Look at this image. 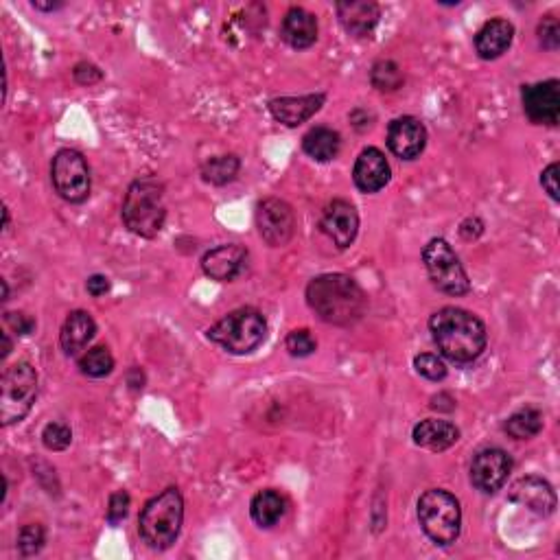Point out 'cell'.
I'll list each match as a JSON object with an SVG mask.
<instances>
[{"label":"cell","instance_id":"1","mask_svg":"<svg viewBox=\"0 0 560 560\" xmlns=\"http://www.w3.org/2000/svg\"><path fill=\"white\" fill-rule=\"evenodd\" d=\"M429 331L442 357L453 364H471L488 344L484 322L475 313L458 307H445L431 315Z\"/></svg>","mask_w":560,"mask_h":560},{"label":"cell","instance_id":"2","mask_svg":"<svg viewBox=\"0 0 560 560\" xmlns=\"http://www.w3.org/2000/svg\"><path fill=\"white\" fill-rule=\"evenodd\" d=\"M307 302L326 324L350 326L368 309L366 291L346 274H322L307 285Z\"/></svg>","mask_w":560,"mask_h":560},{"label":"cell","instance_id":"3","mask_svg":"<svg viewBox=\"0 0 560 560\" xmlns=\"http://www.w3.org/2000/svg\"><path fill=\"white\" fill-rule=\"evenodd\" d=\"M121 219L125 228L136 237L154 239L160 235L167 219L165 186L156 178H138L125 193Z\"/></svg>","mask_w":560,"mask_h":560},{"label":"cell","instance_id":"4","mask_svg":"<svg viewBox=\"0 0 560 560\" xmlns=\"http://www.w3.org/2000/svg\"><path fill=\"white\" fill-rule=\"evenodd\" d=\"M184 521V499L180 488H167L151 497L138 517V532L151 550H169L178 541Z\"/></svg>","mask_w":560,"mask_h":560},{"label":"cell","instance_id":"5","mask_svg":"<svg viewBox=\"0 0 560 560\" xmlns=\"http://www.w3.org/2000/svg\"><path fill=\"white\" fill-rule=\"evenodd\" d=\"M267 337V322L261 311L241 307L230 311L208 329V340L215 342L230 355H250Z\"/></svg>","mask_w":560,"mask_h":560},{"label":"cell","instance_id":"6","mask_svg":"<svg viewBox=\"0 0 560 560\" xmlns=\"http://www.w3.org/2000/svg\"><path fill=\"white\" fill-rule=\"evenodd\" d=\"M418 523L431 541L447 547L458 541L462 530V508L455 495L431 488L418 499Z\"/></svg>","mask_w":560,"mask_h":560},{"label":"cell","instance_id":"7","mask_svg":"<svg viewBox=\"0 0 560 560\" xmlns=\"http://www.w3.org/2000/svg\"><path fill=\"white\" fill-rule=\"evenodd\" d=\"M38 399V372L29 361H16L0 379V420L3 427L22 423Z\"/></svg>","mask_w":560,"mask_h":560},{"label":"cell","instance_id":"8","mask_svg":"<svg viewBox=\"0 0 560 560\" xmlns=\"http://www.w3.org/2000/svg\"><path fill=\"white\" fill-rule=\"evenodd\" d=\"M423 263L438 291L447 296H464L471 291V280L466 276L458 254L445 239H431L423 248Z\"/></svg>","mask_w":560,"mask_h":560},{"label":"cell","instance_id":"9","mask_svg":"<svg viewBox=\"0 0 560 560\" xmlns=\"http://www.w3.org/2000/svg\"><path fill=\"white\" fill-rule=\"evenodd\" d=\"M51 180L57 195L68 204H81L88 200L92 189L90 167L77 149H60L51 162Z\"/></svg>","mask_w":560,"mask_h":560},{"label":"cell","instance_id":"10","mask_svg":"<svg viewBox=\"0 0 560 560\" xmlns=\"http://www.w3.org/2000/svg\"><path fill=\"white\" fill-rule=\"evenodd\" d=\"M256 228H259L261 239L272 245V248H283L296 232V215L285 200L278 197H267L256 206Z\"/></svg>","mask_w":560,"mask_h":560},{"label":"cell","instance_id":"11","mask_svg":"<svg viewBox=\"0 0 560 560\" xmlns=\"http://www.w3.org/2000/svg\"><path fill=\"white\" fill-rule=\"evenodd\" d=\"M523 112L536 125L554 127L560 119V84L556 79L541 81V84L523 86L521 90Z\"/></svg>","mask_w":560,"mask_h":560},{"label":"cell","instance_id":"12","mask_svg":"<svg viewBox=\"0 0 560 560\" xmlns=\"http://www.w3.org/2000/svg\"><path fill=\"white\" fill-rule=\"evenodd\" d=\"M512 471V458L497 447L480 451L471 464V484L486 495H493L506 484Z\"/></svg>","mask_w":560,"mask_h":560},{"label":"cell","instance_id":"13","mask_svg":"<svg viewBox=\"0 0 560 560\" xmlns=\"http://www.w3.org/2000/svg\"><path fill=\"white\" fill-rule=\"evenodd\" d=\"M320 230L337 248L346 250L355 243L359 232V213L348 200H333L322 210Z\"/></svg>","mask_w":560,"mask_h":560},{"label":"cell","instance_id":"14","mask_svg":"<svg viewBox=\"0 0 560 560\" xmlns=\"http://www.w3.org/2000/svg\"><path fill=\"white\" fill-rule=\"evenodd\" d=\"M388 147L396 158L416 160L427 147V130L414 116H399L388 125Z\"/></svg>","mask_w":560,"mask_h":560},{"label":"cell","instance_id":"15","mask_svg":"<svg viewBox=\"0 0 560 560\" xmlns=\"http://www.w3.org/2000/svg\"><path fill=\"white\" fill-rule=\"evenodd\" d=\"M508 497L515 501V504L532 510L534 515L550 517L556 510V493L550 482L541 480V477H521L515 484L510 486Z\"/></svg>","mask_w":560,"mask_h":560},{"label":"cell","instance_id":"16","mask_svg":"<svg viewBox=\"0 0 560 560\" xmlns=\"http://www.w3.org/2000/svg\"><path fill=\"white\" fill-rule=\"evenodd\" d=\"M392 169L388 158L377 147H368L359 154L353 167V180L361 193H379L390 184Z\"/></svg>","mask_w":560,"mask_h":560},{"label":"cell","instance_id":"17","mask_svg":"<svg viewBox=\"0 0 560 560\" xmlns=\"http://www.w3.org/2000/svg\"><path fill=\"white\" fill-rule=\"evenodd\" d=\"M245 261H248V250L243 245L226 243L204 254L202 270L208 278L219 280V283H230L245 270Z\"/></svg>","mask_w":560,"mask_h":560},{"label":"cell","instance_id":"18","mask_svg":"<svg viewBox=\"0 0 560 560\" xmlns=\"http://www.w3.org/2000/svg\"><path fill=\"white\" fill-rule=\"evenodd\" d=\"M337 18L348 35L368 38L379 25L381 9L372 0H350V3H337Z\"/></svg>","mask_w":560,"mask_h":560},{"label":"cell","instance_id":"19","mask_svg":"<svg viewBox=\"0 0 560 560\" xmlns=\"http://www.w3.org/2000/svg\"><path fill=\"white\" fill-rule=\"evenodd\" d=\"M326 95H305V97H278L270 101V112L278 123L287 127H298L307 123L315 112L322 110Z\"/></svg>","mask_w":560,"mask_h":560},{"label":"cell","instance_id":"20","mask_svg":"<svg viewBox=\"0 0 560 560\" xmlns=\"http://www.w3.org/2000/svg\"><path fill=\"white\" fill-rule=\"evenodd\" d=\"M512 40H515V27H512V22L504 18L488 20L486 25L475 33V53L486 62L497 60V57H501L510 49Z\"/></svg>","mask_w":560,"mask_h":560},{"label":"cell","instance_id":"21","mask_svg":"<svg viewBox=\"0 0 560 560\" xmlns=\"http://www.w3.org/2000/svg\"><path fill=\"white\" fill-rule=\"evenodd\" d=\"M280 38H283L291 49H309V46H313L315 40H318V18L307 9L291 7L283 18V25H280Z\"/></svg>","mask_w":560,"mask_h":560},{"label":"cell","instance_id":"22","mask_svg":"<svg viewBox=\"0 0 560 560\" xmlns=\"http://www.w3.org/2000/svg\"><path fill=\"white\" fill-rule=\"evenodd\" d=\"M97 335V322L92 320V315L88 311H73L68 313V318L62 326L60 333V344L66 357H79L81 350H84L92 337Z\"/></svg>","mask_w":560,"mask_h":560},{"label":"cell","instance_id":"23","mask_svg":"<svg viewBox=\"0 0 560 560\" xmlns=\"http://www.w3.org/2000/svg\"><path fill=\"white\" fill-rule=\"evenodd\" d=\"M412 438L418 447L440 453V451H447L460 440V429L453 423H449V420L427 418V420H420V423L414 427Z\"/></svg>","mask_w":560,"mask_h":560},{"label":"cell","instance_id":"24","mask_svg":"<svg viewBox=\"0 0 560 560\" xmlns=\"http://www.w3.org/2000/svg\"><path fill=\"white\" fill-rule=\"evenodd\" d=\"M302 149H305V154L315 162H331L340 154L342 136L331 130V127H313V130H309L305 138H302Z\"/></svg>","mask_w":560,"mask_h":560},{"label":"cell","instance_id":"25","mask_svg":"<svg viewBox=\"0 0 560 560\" xmlns=\"http://www.w3.org/2000/svg\"><path fill=\"white\" fill-rule=\"evenodd\" d=\"M250 515L254 523L261 525V528H272V525H276L280 517L285 515V499L272 488L259 490V493L252 497Z\"/></svg>","mask_w":560,"mask_h":560},{"label":"cell","instance_id":"26","mask_svg":"<svg viewBox=\"0 0 560 560\" xmlns=\"http://www.w3.org/2000/svg\"><path fill=\"white\" fill-rule=\"evenodd\" d=\"M543 429V414L539 410H534V407H523V410L512 414L506 425L504 431L515 440H530L534 436H539Z\"/></svg>","mask_w":560,"mask_h":560},{"label":"cell","instance_id":"27","mask_svg":"<svg viewBox=\"0 0 560 560\" xmlns=\"http://www.w3.org/2000/svg\"><path fill=\"white\" fill-rule=\"evenodd\" d=\"M239 169H241V160L235 154L208 158L202 165V180L213 186H224L237 178Z\"/></svg>","mask_w":560,"mask_h":560},{"label":"cell","instance_id":"28","mask_svg":"<svg viewBox=\"0 0 560 560\" xmlns=\"http://www.w3.org/2000/svg\"><path fill=\"white\" fill-rule=\"evenodd\" d=\"M79 370L92 379L108 377L114 370V357L110 353V348H105V346L90 348L88 353L79 357Z\"/></svg>","mask_w":560,"mask_h":560},{"label":"cell","instance_id":"29","mask_svg":"<svg viewBox=\"0 0 560 560\" xmlns=\"http://www.w3.org/2000/svg\"><path fill=\"white\" fill-rule=\"evenodd\" d=\"M370 81L372 86L381 92H394L403 86V70L401 66L392 60H381L370 70Z\"/></svg>","mask_w":560,"mask_h":560},{"label":"cell","instance_id":"30","mask_svg":"<svg viewBox=\"0 0 560 560\" xmlns=\"http://www.w3.org/2000/svg\"><path fill=\"white\" fill-rule=\"evenodd\" d=\"M46 543V532L40 523H29L18 534V552L22 556H35Z\"/></svg>","mask_w":560,"mask_h":560},{"label":"cell","instance_id":"31","mask_svg":"<svg viewBox=\"0 0 560 560\" xmlns=\"http://www.w3.org/2000/svg\"><path fill=\"white\" fill-rule=\"evenodd\" d=\"M42 442L49 451H64L73 442V431L64 423H49L42 431Z\"/></svg>","mask_w":560,"mask_h":560},{"label":"cell","instance_id":"32","mask_svg":"<svg viewBox=\"0 0 560 560\" xmlns=\"http://www.w3.org/2000/svg\"><path fill=\"white\" fill-rule=\"evenodd\" d=\"M414 368L420 377H425L429 381H442L447 377V366L438 355L423 353L414 357Z\"/></svg>","mask_w":560,"mask_h":560},{"label":"cell","instance_id":"33","mask_svg":"<svg viewBox=\"0 0 560 560\" xmlns=\"http://www.w3.org/2000/svg\"><path fill=\"white\" fill-rule=\"evenodd\" d=\"M285 346L289 350L291 357H309L315 353V348H318V342H315V337L311 335V331L307 329H298V331H291L285 340Z\"/></svg>","mask_w":560,"mask_h":560},{"label":"cell","instance_id":"34","mask_svg":"<svg viewBox=\"0 0 560 560\" xmlns=\"http://www.w3.org/2000/svg\"><path fill=\"white\" fill-rule=\"evenodd\" d=\"M536 33H539V42H541L543 49L558 51V46H560V22H558L556 16H545L539 22V29H536Z\"/></svg>","mask_w":560,"mask_h":560},{"label":"cell","instance_id":"35","mask_svg":"<svg viewBox=\"0 0 560 560\" xmlns=\"http://www.w3.org/2000/svg\"><path fill=\"white\" fill-rule=\"evenodd\" d=\"M130 504H132V499L127 490H116V493H112L110 501H108V521L112 525L121 523L127 517V512H130Z\"/></svg>","mask_w":560,"mask_h":560},{"label":"cell","instance_id":"36","mask_svg":"<svg viewBox=\"0 0 560 560\" xmlns=\"http://www.w3.org/2000/svg\"><path fill=\"white\" fill-rule=\"evenodd\" d=\"M5 322H7L9 329L14 331L16 335H20V337L31 335L35 331V320L31 318V315H27V313H20V311L5 313Z\"/></svg>","mask_w":560,"mask_h":560},{"label":"cell","instance_id":"37","mask_svg":"<svg viewBox=\"0 0 560 560\" xmlns=\"http://www.w3.org/2000/svg\"><path fill=\"white\" fill-rule=\"evenodd\" d=\"M73 77L79 86H92V84H99L103 79V73L95 66V64H88V62H79L73 68Z\"/></svg>","mask_w":560,"mask_h":560},{"label":"cell","instance_id":"38","mask_svg":"<svg viewBox=\"0 0 560 560\" xmlns=\"http://www.w3.org/2000/svg\"><path fill=\"white\" fill-rule=\"evenodd\" d=\"M558 173H560L558 162H552V165L541 173V186L554 202H558V197H560L558 195Z\"/></svg>","mask_w":560,"mask_h":560},{"label":"cell","instance_id":"39","mask_svg":"<svg viewBox=\"0 0 560 560\" xmlns=\"http://www.w3.org/2000/svg\"><path fill=\"white\" fill-rule=\"evenodd\" d=\"M482 232H484V221H482L480 217H469V219H464V221H462L460 237H462L464 241L480 239V237H482Z\"/></svg>","mask_w":560,"mask_h":560},{"label":"cell","instance_id":"40","mask_svg":"<svg viewBox=\"0 0 560 560\" xmlns=\"http://www.w3.org/2000/svg\"><path fill=\"white\" fill-rule=\"evenodd\" d=\"M86 289H88L90 296L101 298L110 291V280H108V276H103V274H92L86 280Z\"/></svg>","mask_w":560,"mask_h":560},{"label":"cell","instance_id":"41","mask_svg":"<svg viewBox=\"0 0 560 560\" xmlns=\"http://www.w3.org/2000/svg\"><path fill=\"white\" fill-rule=\"evenodd\" d=\"M33 7L40 9V11H55V9L62 7V3H40V0H33Z\"/></svg>","mask_w":560,"mask_h":560},{"label":"cell","instance_id":"42","mask_svg":"<svg viewBox=\"0 0 560 560\" xmlns=\"http://www.w3.org/2000/svg\"><path fill=\"white\" fill-rule=\"evenodd\" d=\"M3 342H5V346H3V355H0V357L7 359V355L11 353V340H9L7 333H3Z\"/></svg>","mask_w":560,"mask_h":560},{"label":"cell","instance_id":"43","mask_svg":"<svg viewBox=\"0 0 560 560\" xmlns=\"http://www.w3.org/2000/svg\"><path fill=\"white\" fill-rule=\"evenodd\" d=\"M7 226H9V210L5 208V228H7Z\"/></svg>","mask_w":560,"mask_h":560}]
</instances>
